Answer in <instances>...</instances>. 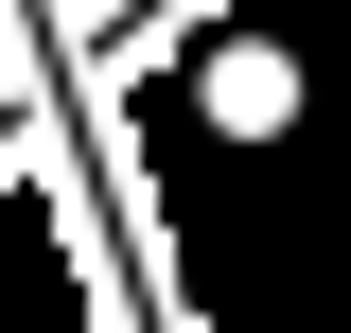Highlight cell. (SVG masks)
Returning <instances> with one entry per match:
<instances>
[{
  "label": "cell",
  "instance_id": "1",
  "mask_svg": "<svg viewBox=\"0 0 351 333\" xmlns=\"http://www.w3.org/2000/svg\"><path fill=\"white\" fill-rule=\"evenodd\" d=\"M211 106H228V123H281V106H299V71H281V53H228Z\"/></svg>",
  "mask_w": 351,
  "mask_h": 333
}]
</instances>
